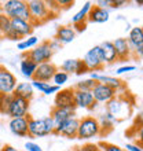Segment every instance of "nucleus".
Wrapping results in <instances>:
<instances>
[{"instance_id":"c756f323","label":"nucleus","mask_w":143,"mask_h":151,"mask_svg":"<svg viewBox=\"0 0 143 151\" xmlns=\"http://www.w3.org/2000/svg\"><path fill=\"white\" fill-rule=\"evenodd\" d=\"M37 44H39V37L29 36L28 39H24V40H21V41H18L17 48H18V50H21V51L26 52V51H29L30 48H35Z\"/></svg>"},{"instance_id":"f704fd0d","label":"nucleus","mask_w":143,"mask_h":151,"mask_svg":"<svg viewBox=\"0 0 143 151\" xmlns=\"http://www.w3.org/2000/svg\"><path fill=\"white\" fill-rule=\"evenodd\" d=\"M98 147L100 148L102 151H124L121 147H118V146H116V144L113 143H98Z\"/></svg>"},{"instance_id":"f257e3e1","label":"nucleus","mask_w":143,"mask_h":151,"mask_svg":"<svg viewBox=\"0 0 143 151\" xmlns=\"http://www.w3.org/2000/svg\"><path fill=\"white\" fill-rule=\"evenodd\" d=\"M26 6H28L29 14H30V24L33 26L41 25L55 17V14H52L48 10V7L46 6V1H43V0H29V1H26Z\"/></svg>"},{"instance_id":"72a5a7b5","label":"nucleus","mask_w":143,"mask_h":151,"mask_svg":"<svg viewBox=\"0 0 143 151\" xmlns=\"http://www.w3.org/2000/svg\"><path fill=\"white\" fill-rule=\"evenodd\" d=\"M12 99V95H6V93H0V114H7L8 106Z\"/></svg>"},{"instance_id":"de8ad7c7","label":"nucleus","mask_w":143,"mask_h":151,"mask_svg":"<svg viewBox=\"0 0 143 151\" xmlns=\"http://www.w3.org/2000/svg\"><path fill=\"white\" fill-rule=\"evenodd\" d=\"M0 39H3V35H1V32H0Z\"/></svg>"},{"instance_id":"412c9836","label":"nucleus","mask_w":143,"mask_h":151,"mask_svg":"<svg viewBox=\"0 0 143 151\" xmlns=\"http://www.w3.org/2000/svg\"><path fill=\"white\" fill-rule=\"evenodd\" d=\"M76 37V32L73 30L70 25H62V26H58L55 32V37L54 39L58 41L59 44H69L72 43Z\"/></svg>"},{"instance_id":"9d476101","label":"nucleus","mask_w":143,"mask_h":151,"mask_svg":"<svg viewBox=\"0 0 143 151\" xmlns=\"http://www.w3.org/2000/svg\"><path fill=\"white\" fill-rule=\"evenodd\" d=\"M128 45L131 54H135L136 56L142 58L143 54V29L142 26H135L131 29L128 35Z\"/></svg>"},{"instance_id":"e433bc0d","label":"nucleus","mask_w":143,"mask_h":151,"mask_svg":"<svg viewBox=\"0 0 143 151\" xmlns=\"http://www.w3.org/2000/svg\"><path fill=\"white\" fill-rule=\"evenodd\" d=\"M135 69H136V66H134V65H125V66H120V68L116 70V73H117V74H123V73L134 72Z\"/></svg>"},{"instance_id":"a211bd4d","label":"nucleus","mask_w":143,"mask_h":151,"mask_svg":"<svg viewBox=\"0 0 143 151\" xmlns=\"http://www.w3.org/2000/svg\"><path fill=\"white\" fill-rule=\"evenodd\" d=\"M76 115V109H58V107H52L51 113H50V118L52 119L54 125L59 127L61 124H64L66 119L72 118Z\"/></svg>"},{"instance_id":"4c0bfd02","label":"nucleus","mask_w":143,"mask_h":151,"mask_svg":"<svg viewBox=\"0 0 143 151\" xmlns=\"http://www.w3.org/2000/svg\"><path fill=\"white\" fill-rule=\"evenodd\" d=\"M25 150L26 151H43V148L40 147L39 144L33 143V142H26L25 143Z\"/></svg>"},{"instance_id":"bb28decb","label":"nucleus","mask_w":143,"mask_h":151,"mask_svg":"<svg viewBox=\"0 0 143 151\" xmlns=\"http://www.w3.org/2000/svg\"><path fill=\"white\" fill-rule=\"evenodd\" d=\"M99 121V127H100V135H106L113 129V125H114L116 119L113 115H110L109 113H105L98 118Z\"/></svg>"},{"instance_id":"a878e982","label":"nucleus","mask_w":143,"mask_h":151,"mask_svg":"<svg viewBox=\"0 0 143 151\" xmlns=\"http://www.w3.org/2000/svg\"><path fill=\"white\" fill-rule=\"evenodd\" d=\"M30 84H32L33 89H37V91L41 92V93H44V95H52V93H56V92L61 89L59 87H56V85H54V84L40 83V81H35V80H32Z\"/></svg>"},{"instance_id":"b1692460","label":"nucleus","mask_w":143,"mask_h":151,"mask_svg":"<svg viewBox=\"0 0 143 151\" xmlns=\"http://www.w3.org/2000/svg\"><path fill=\"white\" fill-rule=\"evenodd\" d=\"M11 95L17 96V98H22V99L30 102L33 99V96H35V89H33L30 83H18Z\"/></svg>"},{"instance_id":"a19ab883","label":"nucleus","mask_w":143,"mask_h":151,"mask_svg":"<svg viewBox=\"0 0 143 151\" xmlns=\"http://www.w3.org/2000/svg\"><path fill=\"white\" fill-rule=\"evenodd\" d=\"M3 39H8V40H11V41H21V37L18 36L14 30H10V32H8Z\"/></svg>"},{"instance_id":"7ed1b4c3","label":"nucleus","mask_w":143,"mask_h":151,"mask_svg":"<svg viewBox=\"0 0 143 151\" xmlns=\"http://www.w3.org/2000/svg\"><path fill=\"white\" fill-rule=\"evenodd\" d=\"M55 129V125L52 122V119L48 117L43 118H28V132L29 137H44V136L52 135Z\"/></svg>"},{"instance_id":"6e6552de","label":"nucleus","mask_w":143,"mask_h":151,"mask_svg":"<svg viewBox=\"0 0 143 151\" xmlns=\"http://www.w3.org/2000/svg\"><path fill=\"white\" fill-rule=\"evenodd\" d=\"M29 107H30V102L29 100L12 96L11 102H10V106H8V110H7V115L10 118L26 117V115H29Z\"/></svg>"},{"instance_id":"0eeeda50","label":"nucleus","mask_w":143,"mask_h":151,"mask_svg":"<svg viewBox=\"0 0 143 151\" xmlns=\"http://www.w3.org/2000/svg\"><path fill=\"white\" fill-rule=\"evenodd\" d=\"M83 62L85 65L88 72H99L102 69L105 68V58H103V54H102V50H100L99 45H95L92 47L90 51L84 55L83 58Z\"/></svg>"},{"instance_id":"cd10ccee","label":"nucleus","mask_w":143,"mask_h":151,"mask_svg":"<svg viewBox=\"0 0 143 151\" xmlns=\"http://www.w3.org/2000/svg\"><path fill=\"white\" fill-rule=\"evenodd\" d=\"M36 68H37V65L33 63L32 60L28 59V58H22V60H21V63H20V70L22 73V76H25L26 78H30V80L33 78Z\"/></svg>"},{"instance_id":"ea45409f","label":"nucleus","mask_w":143,"mask_h":151,"mask_svg":"<svg viewBox=\"0 0 143 151\" xmlns=\"http://www.w3.org/2000/svg\"><path fill=\"white\" fill-rule=\"evenodd\" d=\"M73 3H74V1H72V0H56V4H58L59 10H62V8H69L70 6H73Z\"/></svg>"},{"instance_id":"c9c22d12","label":"nucleus","mask_w":143,"mask_h":151,"mask_svg":"<svg viewBox=\"0 0 143 151\" xmlns=\"http://www.w3.org/2000/svg\"><path fill=\"white\" fill-rule=\"evenodd\" d=\"M73 151H99V147L95 143H85L80 147H74Z\"/></svg>"},{"instance_id":"f8f14e48","label":"nucleus","mask_w":143,"mask_h":151,"mask_svg":"<svg viewBox=\"0 0 143 151\" xmlns=\"http://www.w3.org/2000/svg\"><path fill=\"white\" fill-rule=\"evenodd\" d=\"M73 95H74V106L76 109H85V110H92L95 109L96 103L94 100L91 91H81L73 88Z\"/></svg>"},{"instance_id":"c03bdc74","label":"nucleus","mask_w":143,"mask_h":151,"mask_svg":"<svg viewBox=\"0 0 143 151\" xmlns=\"http://www.w3.org/2000/svg\"><path fill=\"white\" fill-rule=\"evenodd\" d=\"M125 150H127V151H142V146L128 143L127 146H125Z\"/></svg>"},{"instance_id":"6ab92c4d","label":"nucleus","mask_w":143,"mask_h":151,"mask_svg":"<svg viewBox=\"0 0 143 151\" xmlns=\"http://www.w3.org/2000/svg\"><path fill=\"white\" fill-rule=\"evenodd\" d=\"M33 29H35V26L30 22H28V21L17 19V18L11 19V30H14L21 39L29 37L33 33Z\"/></svg>"},{"instance_id":"39448f33","label":"nucleus","mask_w":143,"mask_h":151,"mask_svg":"<svg viewBox=\"0 0 143 151\" xmlns=\"http://www.w3.org/2000/svg\"><path fill=\"white\" fill-rule=\"evenodd\" d=\"M54 55V51L50 47V41L44 40L40 44H37L35 48L24 52V58H28L36 65H41L46 62H51V58Z\"/></svg>"},{"instance_id":"8fccbe9b","label":"nucleus","mask_w":143,"mask_h":151,"mask_svg":"<svg viewBox=\"0 0 143 151\" xmlns=\"http://www.w3.org/2000/svg\"><path fill=\"white\" fill-rule=\"evenodd\" d=\"M124 151H127V150H124Z\"/></svg>"},{"instance_id":"79ce46f5","label":"nucleus","mask_w":143,"mask_h":151,"mask_svg":"<svg viewBox=\"0 0 143 151\" xmlns=\"http://www.w3.org/2000/svg\"><path fill=\"white\" fill-rule=\"evenodd\" d=\"M48 41H50V47H51V50L54 52L55 51H58V50H61V48H62V44H59L58 43V41H56L55 39H52V40H48Z\"/></svg>"},{"instance_id":"09e8293b","label":"nucleus","mask_w":143,"mask_h":151,"mask_svg":"<svg viewBox=\"0 0 143 151\" xmlns=\"http://www.w3.org/2000/svg\"><path fill=\"white\" fill-rule=\"evenodd\" d=\"M99 151H102V150H100V148H99Z\"/></svg>"},{"instance_id":"f3484780","label":"nucleus","mask_w":143,"mask_h":151,"mask_svg":"<svg viewBox=\"0 0 143 151\" xmlns=\"http://www.w3.org/2000/svg\"><path fill=\"white\" fill-rule=\"evenodd\" d=\"M28 118L26 117H21V118H11L8 122V128L11 131L12 135L18 136V137H29V132H28Z\"/></svg>"},{"instance_id":"9b49d317","label":"nucleus","mask_w":143,"mask_h":151,"mask_svg":"<svg viewBox=\"0 0 143 151\" xmlns=\"http://www.w3.org/2000/svg\"><path fill=\"white\" fill-rule=\"evenodd\" d=\"M17 77L12 74L7 68H4L0 65V93H6V95H11L12 91L15 89Z\"/></svg>"},{"instance_id":"5701e85b","label":"nucleus","mask_w":143,"mask_h":151,"mask_svg":"<svg viewBox=\"0 0 143 151\" xmlns=\"http://www.w3.org/2000/svg\"><path fill=\"white\" fill-rule=\"evenodd\" d=\"M116 54H117V60H125L131 56L129 51V45H128V40L125 37H118L113 41Z\"/></svg>"},{"instance_id":"dca6fc26","label":"nucleus","mask_w":143,"mask_h":151,"mask_svg":"<svg viewBox=\"0 0 143 151\" xmlns=\"http://www.w3.org/2000/svg\"><path fill=\"white\" fill-rule=\"evenodd\" d=\"M59 70L65 72L66 74H77V76H83L85 73H88L87 68H85V65H84L83 59H66L64 60L62 63H61Z\"/></svg>"},{"instance_id":"37998d69","label":"nucleus","mask_w":143,"mask_h":151,"mask_svg":"<svg viewBox=\"0 0 143 151\" xmlns=\"http://www.w3.org/2000/svg\"><path fill=\"white\" fill-rule=\"evenodd\" d=\"M124 4H127V1H125V0H111L110 7H113V8H118V7H123Z\"/></svg>"},{"instance_id":"f03ea898","label":"nucleus","mask_w":143,"mask_h":151,"mask_svg":"<svg viewBox=\"0 0 143 151\" xmlns=\"http://www.w3.org/2000/svg\"><path fill=\"white\" fill-rule=\"evenodd\" d=\"M132 104L128 103L127 100V95H116V98L107 102L106 103V113H109L110 115L114 117L116 121H121L125 119L131 115L132 111Z\"/></svg>"},{"instance_id":"1a4fd4ad","label":"nucleus","mask_w":143,"mask_h":151,"mask_svg":"<svg viewBox=\"0 0 143 151\" xmlns=\"http://www.w3.org/2000/svg\"><path fill=\"white\" fill-rule=\"evenodd\" d=\"M79 124H80V118H77L74 115V117L66 119L64 124H61L59 127H56L54 129V135L62 136V137H66V139H77Z\"/></svg>"},{"instance_id":"49530a36","label":"nucleus","mask_w":143,"mask_h":151,"mask_svg":"<svg viewBox=\"0 0 143 151\" xmlns=\"http://www.w3.org/2000/svg\"><path fill=\"white\" fill-rule=\"evenodd\" d=\"M0 151H20V150L15 148L14 146H11V144H4V146L0 147Z\"/></svg>"},{"instance_id":"2eb2a0df","label":"nucleus","mask_w":143,"mask_h":151,"mask_svg":"<svg viewBox=\"0 0 143 151\" xmlns=\"http://www.w3.org/2000/svg\"><path fill=\"white\" fill-rule=\"evenodd\" d=\"M56 70H58V68H56L52 62H46V63L37 65L32 80L40 81V83H50Z\"/></svg>"},{"instance_id":"4468645a","label":"nucleus","mask_w":143,"mask_h":151,"mask_svg":"<svg viewBox=\"0 0 143 151\" xmlns=\"http://www.w3.org/2000/svg\"><path fill=\"white\" fill-rule=\"evenodd\" d=\"M54 107H58V109H76L73 88H65V89H59V91L56 92L55 99H54Z\"/></svg>"},{"instance_id":"aec40b11","label":"nucleus","mask_w":143,"mask_h":151,"mask_svg":"<svg viewBox=\"0 0 143 151\" xmlns=\"http://www.w3.org/2000/svg\"><path fill=\"white\" fill-rule=\"evenodd\" d=\"M110 18V14H109V10L106 8H100L98 6H91L90 8V12H88L87 17V22H92V24H103L107 22Z\"/></svg>"},{"instance_id":"c85d7f7f","label":"nucleus","mask_w":143,"mask_h":151,"mask_svg":"<svg viewBox=\"0 0 143 151\" xmlns=\"http://www.w3.org/2000/svg\"><path fill=\"white\" fill-rule=\"evenodd\" d=\"M92 3L91 1H85L84 6L80 8L79 11L76 12L73 18H72V22L73 24H79V22H87V17H88V12H90V8H91Z\"/></svg>"},{"instance_id":"20e7f679","label":"nucleus","mask_w":143,"mask_h":151,"mask_svg":"<svg viewBox=\"0 0 143 151\" xmlns=\"http://www.w3.org/2000/svg\"><path fill=\"white\" fill-rule=\"evenodd\" d=\"M1 12H4L8 18H17V19L28 21L30 22V14H29L26 1L24 0H7L1 4Z\"/></svg>"},{"instance_id":"423d86ee","label":"nucleus","mask_w":143,"mask_h":151,"mask_svg":"<svg viewBox=\"0 0 143 151\" xmlns=\"http://www.w3.org/2000/svg\"><path fill=\"white\" fill-rule=\"evenodd\" d=\"M98 135H100V127L96 117L87 115V117H83L80 119L79 131H77V139L88 140Z\"/></svg>"},{"instance_id":"473e14b6","label":"nucleus","mask_w":143,"mask_h":151,"mask_svg":"<svg viewBox=\"0 0 143 151\" xmlns=\"http://www.w3.org/2000/svg\"><path fill=\"white\" fill-rule=\"evenodd\" d=\"M96 84L98 83H96L95 80L87 78V80H81V81H79L73 88H76V89H81V91H92Z\"/></svg>"},{"instance_id":"4be33fe9","label":"nucleus","mask_w":143,"mask_h":151,"mask_svg":"<svg viewBox=\"0 0 143 151\" xmlns=\"http://www.w3.org/2000/svg\"><path fill=\"white\" fill-rule=\"evenodd\" d=\"M90 78L95 80L96 83L105 84V85H109V87L114 88L116 91L118 92L121 88H124V81L123 80L117 78V77H110V76H103V74H98V73H91V77Z\"/></svg>"},{"instance_id":"393cba45","label":"nucleus","mask_w":143,"mask_h":151,"mask_svg":"<svg viewBox=\"0 0 143 151\" xmlns=\"http://www.w3.org/2000/svg\"><path fill=\"white\" fill-rule=\"evenodd\" d=\"M100 50H102V54H103V58H105V65H111L117 62V54H116V50H114V45H113V41H103V43L99 44Z\"/></svg>"},{"instance_id":"58836bf2","label":"nucleus","mask_w":143,"mask_h":151,"mask_svg":"<svg viewBox=\"0 0 143 151\" xmlns=\"http://www.w3.org/2000/svg\"><path fill=\"white\" fill-rule=\"evenodd\" d=\"M73 30L76 32V35L77 33H81V32H84L85 29H87V22H79V24H73Z\"/></svg>"},{"instance_id":"a18cd8bd","label":"nucleus","mask_w":143,"mask_h":151,"mask_svg":"<svg viewBox=\"0 0 143 151\" xmlns=\"http://www.w3.org/2000/svg\"><path fill=\"white\" fill-rule=\"evenodd\" d=\"M110 3H111V0H98V1H96V6L100 8H106L107 10V7L110 6Z\"/></svg>"},{"instance_id":"7c9ffc66","label":"nucleus","mask_w":143,"mask_h":151,"mask_svg":"<svg viewBox=\"0 0 143 151\" xmlns=\"http://www.w3.org/2000/svg\"><path fill=\"white\" fill-rule=\"evenodd\" d=\"M11 30V18H8L4 12L0 11V32L3 37Z\"/></svg>"},{"instance_id":"ddd939ff","label":"nucleus","mask_w":143,"mask_h":151,"mask_svg":"<svg viewBox=\"0 0 143 151\" xmlns=\"http://www.w3.org/2000/svg\"><path fill=\"white\" fill-rule=\"evenodd\" d=\"M92 96H94V100L96 103H107L110 102L113 98H116V95L118 92L116 91L114 88L109 87V85H105V84L98 83L94 87V89L91 91Z\"/></svg>"},{"instance_id":"2f4dec72","label":"nucleus","mask_w":143,"mask_h":151,"mask_svg":"<svg viewBox=\"0 0 143 151\" xmlns=\"http://www.w3.org/2000/svg\"><path fill=\"white\" fill-rule=\"evenodd\" d=\"M69 80V74H66L65 72H62V70H56L55 74H54V77H52V83H54V85H56V87H62L64 84L68 83Z\"/></svg>"}]
</instances>
